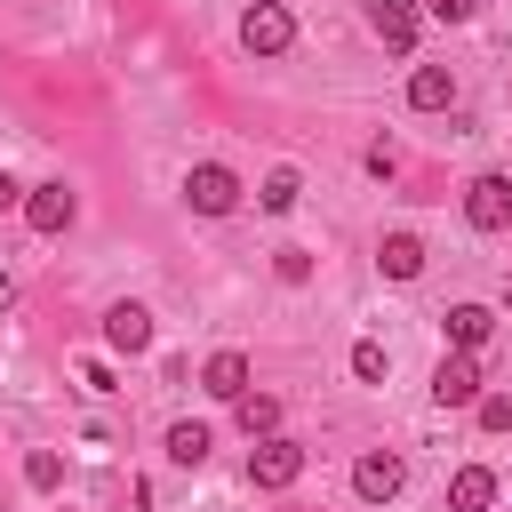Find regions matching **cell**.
Here are the masks:
<instances>
[{"label": "cell", "mask_w": 512, "mask_h": 512, "mask_svg": "<svg viewBox=\"0 0 512 512\" xmlns=\"http://www.w3.org/2000/svg\"><path fill=\"white\" fill-rule=\"evenodd\" d=\"M296 480H304V448H296V440H280V432H272V440H256V448H248V488L280 496V488H296Z\"/></svg>", "instance_id": "cell-1"}, {"label": "cell", "mask_w": 512, "mask_h": 512, "mask_svg": "<svg viewBox=\"0 0 512 512\" xmlns=\"http://www.w3.org/2000/svg\"><path fill=\"white\" fill-rule=\"evenodd\" d=\"M184 200H192V216H232V208H240V176H232L224 160H200V168L184 176Z\"/></svg>", "instance_id": "cell-2"}, {"label": "cell", "mask_w": 512, "mask_h": 512, "mask_svg": "<svg viewBox=\"0 0 512 512\" xmlns=\"http://www.w3.org/2000/svg\"><path fill=\"white\" fill-rule=\"evenodd\" d=\"M72 216H80V200H72V184H64V176H56V184H24V224H32L40 240L72 232Z\"/></svg>", "instance_id": "cell-3"}, {"label": "cell", "mask_w": 512, "mask_h": 512, "mask_svg": "<svg viewBox=\"0 0 512 512\" xmlns=\"http://www.w3.org/2000/svg\"><path fill=\"white\" fill-rule=\"evenodd\" d=\"M464 224H472V232H504V224H512V176H496V168L472 176V184H464Z\"/></svg>", "instance_id": "cell-4"}, {"label": "cell", "mask_w": 512, "mask_h": 512, "mask_svg": "<svg viewBox=\"0 0 512 512\" xmlns=\"http://www.w3.org/2000/svg\"><path fill=\"white\" fill-rule=\"evenodd\" d=\"M288 40H296V16H288L280 0H256V8L240 16V48H248V56H280Z\"/></svg>", "instance_id": "cell-5"}, {"label": "cell", "mask_w": 512, "mask_h": 512, "mask_svg": "<svg viewBox=\"0 0 512 512\" xmlns=\"http://www.w3.org/2000/svg\"><path fill=\"white\" fill-rule=\"evenodd\" d=\"M400 488H408V464H400L392 448H368V456L352 464V496H360V504H392Z\"/></svg>", "instance_id": "cell-6"}, {"label": "cell", "mask_w": 512, "mask_h": 512, "mask_svg": "<svg viewBox=\"0 0 512 512\" xmlns=\"http://www.w3.org/2000/svg\"><path fill=\"white\" fill-rule=\"evenodd\" d=\"M432 400H440V408H472V400H480V360H472V352H448V360L432 368Z\"/></svg>", "instance_id": "cell-7"}, {"label": "cell", "mask_w": 512, "mask_h": 512, "mask_svg": "<svg viewBox=\"0 0 512 512\" xmlns=\"http://www.w3.org/2000/svg\"><path fill=\"white\" fill-rule=\"evenodd\" d=\"M104 344L112 352H152V312L144 304H112L104 312Z\"/></svg>", "instance_id": "cell-8"}, {"label": "cell", "mask_w": 512, "mask_h": 512, "mask_svg": "<svg viewBox=\"0 0 512 512\" xmlns=\"http://www.w3.org/2000/svg\"><path fill=\"white\" fill-rule=\"evenodd\" d=\"M440 328H448V352H480V344L496 336V312H488V304H448Z\"/></svg>", "instance_id": "cell-9"}, {"label": "cell", "mask_w": 512, "mask_h": 512, "mask_svg": "<svg viewBox=\"0 0 512 512\" xmlns=\"http://www.w3.org/2000/svg\"><path fill=\"white\" fill-rule=\"evenodd\" d=\"M200 392H208V400H240V392H248V352H232V344H224V352H208Z\"/></svg>", "instance_id": "cell-10"}, {"label": "cell", "mask_w": 512, "mask_h": 512, "mask_svg": "<svg viewBox=\"0 0 512 512\" xmlns=\"http://www.w3.org/2000/svg\"><path fill=\"white\" fill-rule=\"evenodd\" d=\"M488 504H496V472L488 464H464L448 480V512H488Z\"/></svg>", "instance_id": "cell-11"}, {"label": "cell", "mask_w": 512, "mask_h": 512, "mask_svg": "<svg viewBox=\"0 0 512 512\" xmlns=\"http://www.w3.org/2000/svg\"><path fill=\"white\" fill-rule=\"evenodd\" d=\"M368 16L384 48H416V0H368Z\"/></svg>", "instance_id": "cell-12"}, {"label": "cell", "mask_w": 512, "mask_h": 512, "mask_svg": "<svg viewBox=\"0 0 512 512\" xmlns=\"http://www.w3.org/2000/svg\"><path fill=\"white\" fill-rule=\"evenodd\" d=\"M376 264H384V280H416V272H424V240H416V232H384Z\"/></svg>", "instance_id": "cell-13"}, {"label": "cell", "mask_w": 512, "mask_h": 512, "mask_svg": "<svg viewBox=\"0 0 512 512\" xmlns=\"http://www.w3.org/2000/svg\"><path fill=\"white\" fill-rule=\"evenodd\" d=\"M232 424H240L248 440H272V432H280V400H272V392H240V400H232Z\"/></svg>", "instance_id": "cell-14"}, {"label": "cell", "mask_w": 512, "mask_h": 512, "mask_svg": "<svg viewBox=\"0 0 512 512\" xmlns=\"http://www.w3.org/2000/svg\"><path fill=\"white\" fill-rule=\"evenodd\" d=\"M448 96H456V80H448V64H416V72H408V104H416V112H440Z\"/></svg>", "instance_id": "cell-15"}, {"label": "cell", "mask_w": 512, "mask_h": 512, "mask_svg": "<svg viewBox=\"0 0 512 512\" xmlns=\"http://www.w3.org/2000/svg\"><path fill=\"white\" fill-rule=\"evenodd\" d=\"M296 200H304V176H296V168H272V176L256 184V208H264V216H288Z\"/></svg>", "instance_id": "cell-16"}, {"label": "cell", "mask_w": 512, "mask_h": 512, "mask_svg": "<svg viewBox=\"0 0 512 512\" xmlns=\"http://www.w3.org/2000/svg\"><path fill=\"white\" fill-rule=\"evenodd\" d=\"M208 448H216V432H208V424H168V464H184V472H192V464H208Z\"/></svg>", "instance_id": "cell-17"}, {"label": "cell", "mask_w": 512, "mask_h": 512, "mask_svg": "<svg viewBox=\"0 0 512 512\" xmlns=\"http://www.w3.org/2000/svg\"><path fill=\"white\" fill-rule=\"evenodd\" d=\"M384 368H392V352H384L376 336H360V344H352V376H360V384H384Z\"/></svg>", "instance_id": "cell-18"}, {"label": "cell", "mask_w": 512, "mask_h": 512, "mask_svg": "<svg viewBox=\"0 0 512 512\" xmlns=\"http://www.w3.org/2000/svg\"><path fill=\"white\" fill-rule=\"evenodd\" d=\"M24 480H32L40 496H48V488L64 480V456H56V448H32V456H24Z\"/></svg>", "instance_id": "cell-19"}, {"label": "cell", "mask_w": 512, "mask_h": 512, "mask_svg": "<svg viewBox=\"0 0 512 512\" xmlns=\"http://www.w3.org/2000/svg\"><path fill=\"white\" fill-rule=\"evenodd\" d=\"M472 416H480V432H512V400H504V392H480Z\"/></svg>", "instance_id": "cell-20"}, {"label": "cell", "mask_w": 512, "mask_h": 512, "mask_svg": "<svg viewBox=\"0 0 512 512\" xmlns=\"http://www.w3.org/2000/svg\"><path fill=\"white\" fill-rule=\"evenodd\" d=\"M272 272H280V288H304V280H312V256H304V248H280Z\"/></svg>", "instance_id": "cell-21"}, {"label": "cell", "mask_w": 512, "mask_h": 512, "mask_svg": "<svg viewBox=\"0 0 512 512\" xmlns=\"http://www.w3.org/2000/svg\"><path fill=\"white\" fill-rule=\"evenodd\" d=\"M480 0H424V16H440V24H464Z\"/></svg>", "instance_id": "cell-22"}, {"label": "cell", "mask_w": 512, "mask_h": 512, "mask_svg": "<svg viewBox=\"0 0 512 512\" xmlns=\"http://www.w3.org/2000/svg\"><path fill=\"white\" fill-rule=\"evenodd\" d=\"M8 208H24V184H16L8 168H0V216H8Z\"/></svg>", "instance_id": "cell-23"}, {"label": "cell", "mask_w": 512, "mask_h": 512, "mask_svg": "<svg viewBox=\"0 0 512 512\" xmlns=\"http://www.w3.org/2000/svg\"><path fill=\"white\" fill-rule=\"evenodd\" d=\"M8 304H16V280H8V264H0V312H8Z\"/></svg>", "instance_id": "cell-24"}, {"label": "cell", "mask_w": 512, "mask_h": 512, "mask_svg": "<svg viewBox=\"0 0 512 512\" xmlns=\"http://www.w3.org/2000/svg\"><path fill=\"white\" fill-rule=\"evenodd\" d=\"M136 512H152V488H136Z\"/></svg>", "instance_id": "cell-25"}, {"label": "cell", "mask_w": 512, "mask_h": 512, "mask_svg": "<svg viewBox=\"0 0 512 512\" xmlns=\"http://www.w3.org/2000/svg\"><path fill=\"white\" fill-rule=\"evenodd\" d=\"M504 312H512V296H504Z\"/></svg>", "instance_id": "cell-26"}]
</instances>
